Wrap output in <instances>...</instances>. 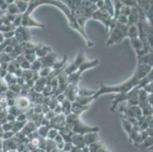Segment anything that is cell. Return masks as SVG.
Segmentation results:
<instances>
[{
    "mask_svg": "<svg viewBox=\"0 0 153 152\" xmlns=\"http://www.w3.org/2000/svg\"><path fill=\"white\" fill-rule=\"evenodd\" d=\"M103 145H104V144H103L102 142L99 140L96 142H94V143H92V144H89V146H87V147H88V148H89V152H97L98 151L99 148H101Z\"/></svg>",
    "mask_w": 153,
    "mask_h": 152,
    "instance_id": "cell-31",
    "label": "cell"
},
{
    "mask_svg": "<svg viewBox=\"0 0 153 152\" xmlns=\"http://www.w3.org/2000/svg\"><path fill=\"white\" fill-rule=\"evenodd\" d=\"M152 71V66H149L143 63H138L136 68L135 72L128 80L122 82L121 84L114 85V86H108L106 84L100 82V88L98 91H97L96 94L94 95V97L96 100L97 98L105 94H127L132 89L138 86L139 82L142 79L146 77L150 72Z\"/></svg>",
    "mask_w": 153,
    "mask_h": 152,
    "instance_id": "cell-1",
    "label": "cell"
},
{
    "mask_svg": "<svg viewBox=\"0 0 153 152\" xmlns=\"http://www.w3.org/2000/svg\"><path fill=\"white\" fill-rule=\"evenodd\" d=\"M30 104H31V103L28 99L27 97L21 96L15 99V106H16L17 109L21 113H23V111H25V110L30 109Z\"/></svg>",
    "mask_w": 153,
    "mask_h": 152,
    "instance_id": "cell-11",
    "label": "cell"
},
{
    "mask_svg": "<svg viewBox=\"0 0 153 152\" xmlns=\"http://www.w3.org/2000/svg\"><path fill=\"white\" fill-rule=\"evenodd\" d=\"M89 108H90V106H82V105L77 104L76 102H73L71 111H72V113L74 115L80 116L83 113L89 110Z\"/></svg>",
    "mask_w": 153,
    "mask_h": 152,
    "instance_id": "cell-17",
    "label": "cell"
},
{
    "mask_svg": "<svg viewBox=\"0 0 153 152\" xmlns=\"http://www.w3.org/2000/svg\"><path fill=\"white\" fill-rule=\"evenodd\" d=\"M80 148H76V147L73 146V148H72V150H71L70 152H80Z\"/></svg>",
    "mask_w": 153,
    "mask_h": 152,
    "instance_id": "cell-50",
    "label": "cell"
},
{
    "mask_svg": "<svg viewBox=\"0 0 153 152\" xmlns=\"http://www.w3.org/2000/svg\"><path fill=\"white\" fill-rule=\"evenodd\" d=\"M139 29H138L137 24H133V25L127 26V37H129L130 40H133V39L139 38Z\"/></svg>",
    "mask_w": 153,
    "mask_h": 152,
    "instance_id": "cell-19",
    "label": "cell"
},
{
    "mask_svg": "<svg viewBox=\"0 0 153 152\" xmlns=\"http://www.w3.org/2000/svg\"><path fill=\"white\" fill-rule=\"evenodd\" d=\"M117 22L120 23V24H123V25H126L127 26L128 24V19H127V17L124 16V15H120L117 18Z\"/></svg>",
    "mask_w": 153,
    "mask_h": 152,
    "instance_id": "cell-38",
    "label": "cell"
},
{
    "mask_svg": "<svg viewBox=\"0 0 153 152\" xmlns=\"http://www.w3.org/2000/svg\"><path fill=\"white\" fill-rule=\"evenodd\" d=\"M3 12H4V11H2V10H1V9H0V15H2L3 14Z\"/></svg>",
    "mask_w": 153,
    "mask_h": 152,
    "instance_id": "cell-54",
    "label": "cell"
},
{
    "mask_svg": "<svg viewBox=\"0 0 153 152\" xmlns=\"http://www.w3.org/2000/svg\"><path fill=\"white\" fill-rule=\"evenodd\" d=\"M22 73H23L22 69H21V68H17L16 70H15V72L14 75L15 76L16 78H20V77L22 76Z\"/></svg>",
    "mask_w": 153,
    "mask_h": 152,
    "instance_id": "cell-46",
    "label": "cell"
},
{
    "mask_svg": "<svg viewBox=\"0 0 153 152\" xmlns=\"http://www.w3.org/2000/svg\"><path fill=\"white\" fill-rule=\"evenodd\" d=\"M15 121H18V122H25V121H28V116H27L26 113H21L19 115H18L16 117V120Z\"/></svg>",
    "mask_w": 153,
    "mask_h": 152,
    "instance_id": "cell-39",
    "label": "cell"
},
{
    "mask_svg": "<svg viewBox=\"0 0 153 152\" xmlns=\"http://www.w3.org/2000/svg\"><path fill=\"white\" fill-rule=\"evenodd\" d=\"M67 59H68L67 56H63V58L61 60L57 59V62H55L53 66V70H58V69H63V68H65V67L66 66Z\"/></svg>",
    "mask_w": 153,
    "mask_h": 152,
    "instance_id": "cell-24",
    "label": "cell"
},
{
    "mask_svg": "<svg viewBox=\"0 0 153 152\" xmlns=\"http://www.w3.org/2000/svg\"><path fill=\"white\" fill-rule=\"evenodd\" d=\"M5 41V38L3 36V34L0 32V44H2V43Z\"/></svg>",
    "mask_w": 153,
    "mask_h": 152,
    "instance_id": "cell-51",
    "label": "cell"
},
{
    "mask_svg": "<svg viewBox=\"0 0 153 152\" xmlns=\"http://www.w3.org/2000/svg\"><path fill=\"white\" fill-rule=\"evenodd\" d=\"M97 91H93L88 89L85 88H79V91H78V95L84 97H91L94 96L96 94Z\"/></svg>",
    "mask_w": 153,
    "mask_h": 152,
    "instance_id": "cell-25",
    "label": "cell"
},
{
    "mask_svg": "<svg viewBox=\"0 0 153 152\" xmlns=\"http://www.w3.org/2000/svg\"><path fill=\"white\" fill-rule=\"evenodd\" d=\"M51 152H62V151L60 150V149H58V148H53V150L51 151Z\"/></svg>",
    "mask_w": 153,
    "mask_h": 152,
    "instance_id": "cell-52",
    "label": "cell"
},
{
    "mask_svg": "<svg viewBox=\"0 0 153 152\" xmlns=\"http://www.w3.org/2000/svg\"><path fill=\"white\" fill-rule=\"evenodd\" d=\"M79 86H75L73 84H68L66 88L63 91V94L66 97V99L69 100L70 102H75V98L78 96V91H79Z\"/></svg>",
    "mask_w": 153,
    "mask_h": 152,
    "instance_id": "cell-10",
    "label": "cell"
},
{
    "mask_svg": "<svg viewBox=\"0 0 153 152\" xmlns=\"http://www.w3.org/2000/svg\"><path fill=\"white\" fill-rule=\"evenodd\" d=\"M41 68H42V66H41V63H40V59H37L34 62H32V63L30 64V70H31L32 72H38Z\"/></svg>",
    "mask_w": 153,
    "mask_h": 152,
    "instance_id": "cell-33",
    "label": "cell"
},
{
    "mask_svg": "<svg viewBox=\"0 0 153 152\" xmlns=\"http://www.w3.org/2000/svg\"><path fill=\"white\" fill-rule=\"evenodd\" d=\"M55 97H56V99H57V102H58L59 104H61V103L63 102V101L66 100V97H65V95L63 94V93L58 94V95Z\"/></svg>",
    "mask_w": 153,
    "mask_h": 152,
    "instance_id": "cell-45",
    "label": "cell"
},
{
    "mask_svg": "<svg viewBox=\"0 0 153 152\" xmlns=\"http://www.w3.org/2000/svg\"><path fill=\"white\" fill-rule=\"evenodd\" d=\"M34 52H35V54H36L37 59H40L44 57L50 53L52 52V49L51 47L44 45V44H38Z\"/></svg>",
    "mask_w": 153,
    "mask_h": 152,
    "instance_id": "cell-13",
    "label": "cell"
},
{
    "mask_svg": "<svg viewBox=\"0 0 153 152\" xmlns=\"http://www.w3.org/2000/svg\"><path fill=\"white\" fill-rule=\"evenodd\" d=\"M70 142L73 144V146L80 148V149L85 147V142H84V138H83V135L73 133L72 135V136H71Z\"/></svg>",
    "mask_w": 153,
    "mask_h": 152,
    "instance_id": "cell-14",
    "label": "cell"
},
{
    "mask_svg": "<svg viewBox=\"0 0 153 152\" xmlns=\"http://www.w3.org/2000/svg\"><path fill=\"white\" fill-rule=\"evenodd\" d=\"M120 120L121 122H122V126H123V129L125 130V132H127V135H129L131 133V132H132V130H133V126L131 124L129 121H127V120H125V119L120 118Z\"/></svg>",
    "mask_w": 153,
    "mask_h": 152,
    "instance_id": "cell-28",
    "label": "cell"
},
{
    "mask_svg": "<svg viewBox=\"0 0 153 152\" xmlns=\"http://www.w3.org/2000/svg\"><path fill=\"white\" fill-rule=\"evenodd\" d=\"M7 11H8V14L13 15H20V12L18 10V7L15 5V2L12 3V4L8 5V7H7Z\"/></svg>",
    "mask_w": 153,
    "mask_h": 152,
    "instance_id": "cell-32",
    "label": "cell"
},
{
    "mask_svg": "<svg viewBox=\"0 0 153 152\" xmlns=\"http://www.w3.org/2000/svg\"><path fill=\"white\" fill-rule=\"evenodd\" d=\"M131 11H132V8H131V7H129V6H128L123 5V6H122L120 8V15H124V16L126 17H128L129 15H130Z\"/></svg>",
    "mask_w": 153,
    "mask_h": 152,
    "instance_id": "cell-34",
    "label": "cell"
},
{
    "mask_svg": "<svg viewBox=\"0 0 153 152\" xmlns=\"http://www.w3.org/2000/svg\"><path fill=\"white\" fill-rule=\"evenodd\" d=\"M15 135V133L12 131H9V132H5L2 135V137L4 138V139L6 140H8V139H11V138Z\"/></svg>",
    "mask_w": 153,
    "mask_h": 152,
    "instance_id": "cell-43",
    "label": "cell"
},
{
    "mask_svg": "<svg viewBox=\"0 0 153 152\" xmlns=\"http://www.w3.org/2000/svg\"><path fill=\"white\" fill-rule=\"evenodd\" d=\"M15 3L18 7L19 12L21 15H23L28 10L29 5V1H22V0H18V1H15Z\"/></svg>",
    "mask_w": 153,
    "mask_h": 152,
    "instance_id": "cell-22",
    "label": "cell"
},
{
    "mask_svg": "<svg viewBox=\"0 0 153 152\" xmlns=\"http://www.w3.org/2000/svg\"><path fill=\"white\" fill-rule=\"evenodd\" d=\"M103 8L107 11L110 15L112 18H114V5L112 1H105V4L103 6Z\"/></svg>",
    "mask_w": 153,
    "mask_h": 152,
    "instance_id": "cell-27",
    "label": "cell"
},
{
    "mask_svg": "<svg viewBox=\"0 0 153 152\" xmlns=\"http://www.w3.org/2000/svg\"><path fill=\"white\" fill-rule=\"evenodd\" d=\"M41 63V66L43 67H51L52 68L53 64L57 62V55L54 52H51L49 54L43 58L39 59Z\"/></svg>",
    "mask_w": 153,
    "mask_h": 152,
    "instance_id": "cell-12",
    "label": "cell"
},
{
    "mask_svg": "<svg viewBox=\"0 0 153 152\" xmlns=\"http://www.w3.org/2000/svg\"><path fill=\"white\" fill-rule=\"evenodd\" d=\"M58 134H59V131L57 130V129H56L50 128L46 138H48V139H51V140H54V138L57 137Z\"/></svg>",
    "mask_w": 153,
    "mask_h": 152,
    "instance_id": "cell-35",
    "label": "cell"
},
{
    "mask_svg": "<svg viewBox=\"0 0 153 152\" xmlns=\"http://www.w3.org/2000/svg\"><path fill=\"white\" fill-rule=\"evenodd\" d=\"M23 56H24V59L28 61V62H30V64L37 59L34 51H26V52H24Z\"/></svg>",
    "mask_w": 153,
    "mask_h": 152,
    "instance_id": "cell-26",
    "label": "cell"
},
{
    "mask_svg": "<svg viewBox=\"0 0 153 152\" xmlns=\"http://www.w3.org/2000/svg\"><path fill=\"white\" fill-rule=\"evenodd\" d=\"M53 112H54V113L56 114V115H58V114H60L62 113V109H61V105L60 104L57 105L56 107L54 108V110H53Z\"/></svg>",
    "mask_w": 153,
    "mask_h": 152,
    "instance_id": "cell-47",
    "label": "cell"
},
{
    "mask_svg": "<svg viewBox=\"0 0 153 152\" xmlns=\"http://www.w3.org/2000/svg\"><path fill=\"white\" fill-rule=\"evenodd\" d=\"M21 17H22V15H16L15 18L14 19L13 22H12V24L15 28H18V27L21 26Z\"/></svg>",
    "mask_w": 153,
    "mask_h": 152,
    "instance_id": "cell-37",
    "label": "cell"
},
{
    "mask_svg": "<svg viewBox=\"0 0 153 152\" xmlns=\"http://www.w3.org/2000/svg\"><path fill=\"white\" fill-rule=\"evenodd\" d=\"M147 94H152V82H149L148 84L145 85V87L143 88Z\"/></svg>",
    "mask_w": 153,
    "mask_h": 152,
    "instance_id": "cell-41",
    "label": "cell"
},
{
    "mask_svg": "<svg viewBox=\"0 0 153 152\" xmlns=\"http://www.w3.org/2000/svg\"><path fill=\"white\" fill-rule=\"evenodd\" d=\"M50 126H40L39 127L37 128V132L38 133L39 136L41 138H46L48 131L50 129Z\"/></svg>",
    "mask_w": 153,
    "mask_h": 152,
    "instance_id": "cell-29",
    "label": "cell"
},
{
    "mask_svg": "<svg viewBox=\"0 0 153 152\" xmlns=\"http://www.w3.org/2000/svg\"><path fill=\"white\" fill-rule=\"evenodd\" d=\"M21 26L25 28H30V27H35V28H40L44 29L45 25L41 24L40 22L37 21L30 17V15L26 14H23L21 17Z\"/></svg>",
    "mask_w": 153,
    "mask_h": 152,
    "instance_id": "cell-9",
    "label": "cell"
},
{
    "mask_svg": "<svg viewBox=\"0 0 153 152\" xmlns=\"http://www.w3.org/2000/svg\"><path fill=\"white\" fill-rule=\"evenodd\" d=\"M52 72L53 68L51 67H43L38 71V74L40 78H47Z\"/></svg>",
    "mask_w": 153,
    "mask_h": 152,
    "instance_id": "cell-30",
    "label": "cell"
},
{
    "mask_svg": "<svg viewBox=\"0 0 153 152\" xmlns=\"http://www.w3.org/2000/svg\"><path fill=\"white\" fill-rule=\"evenodd\" d=\"M73 145L71 142H65L64 147H63V149H62V151L63 152H70L72 148H73Z\"/></svg>",
    "mask_w": 153,
    "mask_h": 152,
    "instance_id": "cell-42",
    "label": "cell"
},
{
    "mask_svg": "<svg viewBox=\"0 0 153 152\" xmlns=\"http://www.w3.org/2000/svg\"><path fill=\"white\" fill-rule=\"evenodd\" d=\"M7 104L8 106H13L15 105V99H8L7 100Z\"/></svg>",
    "mask_w": 153,
    "mask_h": 152,
    "instance_id": "cell-48",
    "label": "cell"
},
{
    "mask_svg": "<svg viewBox=\"0 0 153 152\" xmlns=\"http://www.w3.org/2000/svg\"><path fill=\"white\" fill-rule=\"evenodd\" d=\"M99 62H100V60L98 59H95L90 60V61L86 60L85 62L82 63L76 70V72H75L73 74L68 75V84L79 86V82L81 78H82V75L83 72H85L88 69L95 68V67L98 66L99 65Z\"/></svg>",
    "mask_w": 153,
    "mask_h": 152,
    "instance_id": "cell-4",
    "label": "cell"
},
{
    "mask_svg": "<svg viewBox=\"0 0 153 152\" xmlns=\"http://www.w3.org/2000/svg\"><path fill=\"white\" fill-rule=\"evenodd\" d=\"M15 37L16 38L19 44L24 42H29L30 40V32L29 28L20 26L15 30Z\"/></svg>",
    "mask_w": 153,
    "mask_h": 152,
    "instance_id": "cell-7",
    "label": "cell"
},
{
    "mask_svg": "<svg viewBox=\"0 0 153 152\" xmlns=\"http://www.w3.org/2000/svg\"><path fill=\"white\" fill-rule=\"evenodd\" d=\"M59 131V134L62 136V138H63L65 142H70V138L72 135L73 134V132H71L69 129L66 128V127H64V128L61 129Z\"/></svg>",
    "mask_w": 153,
    "mask_h": 152,
    "instance_id": "cell-23",
    "label": "cell"
},
{
    "mask_svg": "<svg viewBox=\"0 0 153 152\" xmlns=\"http://www.w3.org/2000/svg\"><path fill=\"white\" fill-rule=\"evenodd\" d=\"M12 122H6L4 124L2 125V131L5 132H9V131H12Z\"/></svg>",
    "mask_w": 153,
    "mask_h": 152,
    "instance_id": "cell-40",
    "label": "cell"
},
{
    "mask_svg": "<svg viewBox=\"0 0 153 152\" xmlns=\"http://www.w3.org/2000/svg\"><path fill=\"white\" fill-rule=\"evenodd\" d=\"M66 116L62 113L56 115L50 120V127L60 130L61 129L66 127Z\"/></svg>",
    "mask_w": 153,
    "mask_h": 152,
    "instance_id": "cell-8",
    "label": "cell"
},
{
    "mask_svg": "<svg viewBox=\"0 0 153 152\" xmlns=\"http://www.w3.org/2000/svg\"><path fill=\"white\" fill-rule=\"evenodd\" d=\"M97 152H110V151H109L107 150V148H105V147H104V145H103V146L101 147V148H99L98 151Z\"/></svg>",
    "mask_w": 153,
    "mask_h": 152,
    "instance_id": "cell-49",
    "label": "cell"
},
{
    "mask_svg": "<svg viewBox=\"0 0 153 152\" xmlns=\"http://www.w3.org/2000/svg\"><path fill=\"white\" fill-rule=\"evenodd\" d=\"M36 130H37V126H35L34 122L28 120L26 123H25V125H24V128L22 129L21 132H22L25 135H27L30 134V133H31V132H34V131Z\"/></svg>",
    "mask_w": 153,
    "mask_h": 152,
    "instance_id": "cell-21",
    "label": "cell"
},
{
    "mask_svg": "<svg viewBox=\"0 0 153 152\" xmlns=\"http://www.w3.org/2000/svg\"><path fill=\"white\" fill-rule=\"evenodd\" d=\"M127 26L117 22L113 30L110 32L111 34L106 43L107 46H111L114 44H120L124 38L127 37Z\"/></svg>",
    "mask_w": 153,
    "mask_h": 152,
    "instance_id": "cell-5",
    "label": "cell"
},
{
    "mask_svg": "<svg viewBox=\"0 0 153 152\" xmlns=\"http://www.w3.org/2000/svg\"><path fill=\"white\" fill-rule=\"evenodd\" d=\"M48 82L47 78H39L36 82H34L33 90L37 93H41L45 86L48 84Z\"/></svg>",
    "mask_w": 153,
    "mask_h": 152,
    "instance_id": "cell-16",
    "label": "cell"
},
{
    "mask_svg": "<svg viewBox=\"0 0 153 152\" xmlns=\"http://www.w3.org/2000/svg\"><path fill=\"white\" fill-rule=\"evenodd\" d=\"M21 77L25 81V82H28V81L32 80L33 72L31 70H30V69H28V70H23L22 76Z\"/></svg>",
    "mask_w": 153,
    "mask_h": 152,
    "instance_id": "cell-36",
    "label": "cell"
},
{
    "mask_svg": "<svg viewBox=\"0 0 153 152\" xmlns=\"http://www.w3.org/2000/svg\"><path fill=\"white\" fill-rule=\"evenodd\" d=\"M7 152H18V151H17V150H10Z\"/></svg>",
    "mask_w": 153,
    "mask_h": 152,
    "instance_id": "cell-53",
    "label": "cell"
},
{
    "mask_svg": "<svg viewBox=\"0 0 153 152\" xmlns=\"http://www.w3.org/2000/svg\"><path fill=\"white\" fill-rule=\"evenodd\" d=\"M3 36H4L5 40H9L11 38L15 37V30H12V31H8V32L3 33Z\"/></svg>",
    "mask_w": 153,
    "mask_h": 152,
    "instance_id": "cell-44",
    "label": "cell"
},
{
    "mask_svg": "<svg viewBox=\"0 0 153 152\" xmlns=\"http://www.w3.org/2000/svg\"><path fill=\"white\" fill-rule=\"evenodd\" d=\"M91 18L94 20L99 21H101L102 24H104L107 32L109 33L110 30V28L112 24V21H113V18L107 13V12L104 8H101V9H97L95 12L91 15Z\"/></svg>",
    "mask_w": 153,
    "mask_h": 152,
    "instance_id": "cell-6",
    "label": "cell"
},
{
    "mask_svg": "<svg viewBox=\"0 0 153 152\" xmlns=\"http://www.w3.org/2000/svg\"><path fill=\"white\" fill-rule=\"evenodd\" d=\"M95 97L94 96L91 97H84L81 96V95H78L75 98V102H76L77 104L82 105V106H91V103L95 100Z\"/></svg>",
    "mask_w": 153,
    "mask_h": 152,
    "instance_id": "cell-18",
    "label": "cell"
},
{
    "mask_svg": "<svg viewBox=\"0 0 153 152\" xmlns=\"http://www.w3.org/2000/svg\"><path fill=\"white\" fill-rule=\"evenodd\" d=\"M42 5H51V6H56L60 11H62V13L65 15V16L68 19L69 25L72 29H74L76 30L77 32L82 37L83 39L85 40L87 45L89 47H93L94 46V43L89 39V36L85 33V30L82 29L78 24L76 18L73 15V12L70 10V8H69L62 1H57V0H40V1H29V5L28 10L26 11L24 14L30 15L31 13L34 11V9L37 8L38 6H42Z\"/></svg>",
    "mask_w": 153,
    "mask_h": 152,
    "instance_id": "cell-2",
    "label": "cell"
},
{
    "mask_svg": "<svg viewBox=\"0 0 153 152\" xmlns=\"http://www.w3.org/2000/svg\"><path fill=\"white\" fill-rule=\"evenodd\" d=\"M84 142H85V146H89V144H92L94 142H96L100 140L98 133V132H89L86 134L83 135Z\"/></svg>",
    "mask_w": 153,
    "mask_h": 152,
    "instance_id": "cell-15",
    "label": "cell"
},
{
    "mask_svg": "<svg viewBox=\"0 0 153 152\" xmlns=\"http://www.w3.org/2000/svg\"><path fill=\"white\" fill-rule=\"evenodd\" d=\"M60 104L61 105L62 113L63 114V115L67 116L68 115L72 113V111H71V109H72V102H70L69 100L66 99L63 102H62Z\"/></svg>",
    "mask_w": 153,
    "mask_h": 152,
    "instance_id": "cell-20",
    "label": "cell"
},
{
    "mask_svg": "<svg viewBox=\"0 0 153 152\" xmlns=\"http://www.w3.org/2000/svg\"><path fill=\"white\" fill-rule=\"evenodd\" d=\"M66 127L68 129L79 135H85L89 132H98L99 127L89 126L80 119V116L70 113L66 117Z\"/></svg>",
    "mask_w": 153,
    "mask_h": 152,
    "instance_id": "cell-3",
    "label": "cell"
}]
</instances>
